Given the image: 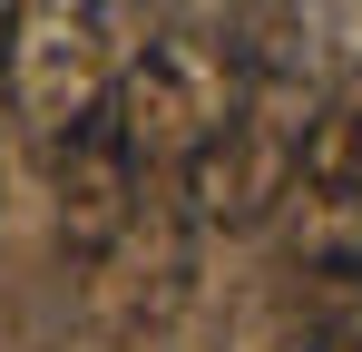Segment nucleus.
<instances>
[{
  "label": "nucleus",
  "instance_id": "5",
  "mask_svg": "<svg viewBox=\"0 0 362 352\" xmlns=\"http://www.w3.org/2000/svg\"><path fill=\"white\" fill-rule=\"evenodd\" d=\"M108 78H118V49L98 40V20H88L78 0H49V20H20L10 88H20L30 127H40V157H49L88 108H108Z\"/></svg>",
  "mask_w": 362,
  "mask_h": 352
},
{
  "label": "nucleus",
  "instance_id": "10",
  "mask_svg": "<svg viewBox=\"0 0 362 352\" xmlns=\"http://www.w3.org/2000/svg\"><path fill=\"white\" fill-rule=\"evenodd\" d=\"M294 352H362V333H343V323H323V333H303Z\"/></svg>",
  "mask_w": 362,
  "mask_h": 352
},
{
  "label": "nucleus",
  "instance_id": "8",
  "mask_svg": "<svg viewBox=\"0 0 362 352\" xmlns=\"http://www.w3.org/2000/svg\"><path fill=\"white\" fill-rule=\"evenodd\" d=\"M78 10H88V20H98V40H108V49H147V40H157V30H177L186 20V0H78Z\"/></svg>",
  "mask_w": 362,
  "mask_h": 352
},
{
  "label": "nucleus",
  "instance_id": "2",
  "mask_svg": "<svg viewBox=\"0 0 362 352\" xmlns=\"http://www.w3.org/2000/svg\"><path fill=\"white\" fill-rule=\"evenodd\" d=\"M303 88H245L235 108H226V127L196 147L177 167V206L196 235H255L274 225L284 206H294V137H303Z\"/></svg>",
  "mask_w": 362,
  "mask_h": 352
},
{
  "label": "nucleus",
  "instance_id": "9",
  "mask_svg": "<svg viewBox=\"0 0 362 352\" xmlns=\"http://www.w3.org/2000/svg\"><path fill=\"white\" fill-rule=\"evenodd\" d=\"M20 20H30V10L0 0V98H10V69H20Z\"/></svg>",
  "mask_w": 362,
  "mask_h": 352
},
{
  "label": "nucleus",
  "instance_id": "4",
  "mask_svg": "<svg viewBox=\"0 0 362 352\" xmlns=\"http://www.w3.org/2000/svg\"><path fill=\"white\" fill-rule=\"evenodd\" d=\"M40 167H49V216H59V254L69 264H98L137 225V206H147V167L127 157V137H118L108 108H88Z\"/></svg>",
  "mask_w": 362,
  "mask_h": 352
},
{
  "label": "nucleus",
  "instance_id": "3",
  "mask_svg": "<svg viewBox=\"0 0 362 352\" xmlns=\"http://www.w3.org/2000/svg\"><path fill=\"white\" fill-rule=\"evenodd\" d=\"M186 303H196V225H186L177 186H157L147 176V206H137V225L88 264V323L108 333V343H147V333H167Z\"/></svg>",
  "mask_w": 362,
  "mask_h": 352
},
{
  "label": "nucleus",
  "instance_id": "1",
  "mask_svg": "<svg viewBox=\"0 0 362 352\" xmlns=\"http://www.w3.org/2000/svg\"><path fill=\"white\" fill-rule=\"evenodd\" d=\"M235 98H245L235 40H226V30H196V20L157 30L147 49H127L118 78H108V117H118L127 157H137L147 176H177L186 157L226 127Z\"/></svg>",
  "mask_w": 362,
  "mask_h": 352
},
{
  "label": "nucleus",
  "instance_id": "7",
  "mask_svg": "<svg viewBox=\"0 0 362 352\" xmlns=\"http://www.w3.org/2000/svg\"><path fill=\"white\" fill-rule=\"evenodd\" d=\"M284 274H294V284H323V293H362V225H333V235H294Z\"/></svg>",
  "mask_w": 362,
  "mask_h": 352
},
{
  "label": "nucleus",
  "instance_id": "6",
  "mask_svg": "<svg viewBox=\"0 0 362 352\" xmlns=\"http://www.w3.org/2000/svg\"><path fill=\"white\" fill-rule=\"evenodd\" d=\"M294 176H303V196L362 206V59H343V69L313 88L303 137H294Z\"/></svg>",
  "mask_w": 362,
  "mask_h": 352
}]
</instances>
